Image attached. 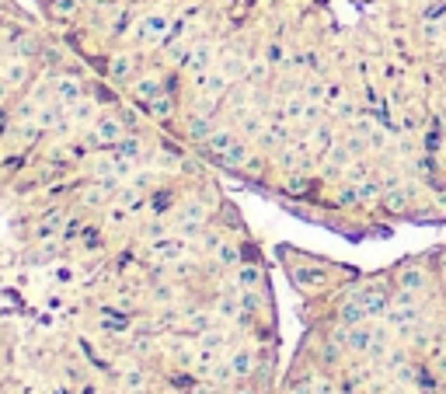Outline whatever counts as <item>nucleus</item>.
I'll use <instances>...</instances> for the list:
<instances>
[{"label":"nucleus","instance_id":"nucleus-1","mask_svg":"<svg viewBox=\"0 0 446 394\" xmlns=\"http://www.w3.org/2000/svg\"><path fill=\"white\" fill-rule=\"evenodd\" d=\"M74 56L0 18V394H275L244 216Z\"/></svg>","mask_w":446,"mask_h":394},{"label":"nucleus","instance_id":"nucleus-2","mask_svg":"<svg viewBox=\"0 0 446 394\" xmlns=\"http://www.w3.org/2000/svg\"><path fill=\"white\" fill-rule=\"evenodd\" d=\"M300 339L275 394H446V244L376 272L279 248Z\"/></svg>","mask_w":446,"mask_h":394}]
</instances>
